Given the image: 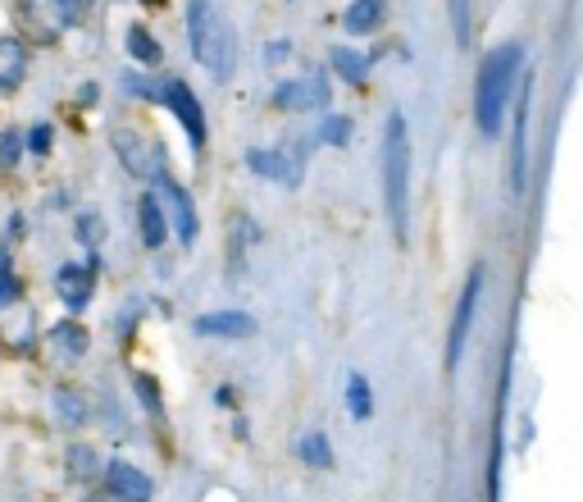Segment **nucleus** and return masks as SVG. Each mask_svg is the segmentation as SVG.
Returning a JSON list of instances; mask_svg holds the SVG:
<instances>
[{"label":"nucleus","mask_w":583,"mask_h":502,"mask_svg":"<svg viewBox=\"0 0 583 502\" xmlns=\"http://www.w3.org/2000/svg\"><path fill=\"white\" fill-rule=\"evenodd\" d=\"M50 138H56V129H50V123H37V129L23 133V146H28L33 156H46V151H50Z\"/></svg>","instance_id":"obj_30"},{"label":"nucleus","mask_w":583,"mask_h":502,"mask_svg":"<svg viewBox=\"0 0 583 502\" xmlns=\"http://www.w3.org/2000/svg\"><path fill=\"white\" fill-rule=\"evenodd\" d=\"M19 297H23V279H19L14 265H10V251H0V311L19 307Z\"/></svg>","instance_id":"obj_25"},{"label":"nucleus","mask_w":583,"mask_h":502,"mask_svg":"<svg viewBox=\"0 0 583 502\" xmlns=\"http://www.w3.org/2000/svg\"><path fill=\"white\" fill-rule=\"evenodd\" d=\"M246 165L256 179H269V183H296V174L301 165L288 160L283 151H274V146H260V151H246Z\"/></svg>","instance_id":"obj_15"},{"label":"nucleus","mask_w":583,"mask_h":502,"mask_svg":"<svg viewBox=\"0 0 583 502\" xmlns=\"http://www.w3.org/2000/svg\"><path fill=\"white\" fill-rule=\"evenodd\" d=\"M56 297L64 301V307L78 315V311H87L92 307V297H96V256H92V265H73V261H64L60 270H56Z\"/></svg>","instance_id":"obj_8"},{"label":"nucleus","mask_w":583,"mask_h":502,"mask_svg":"<svg viewBox=\"0 0 583 502\" xmlns=\"http://www.w3.org/2000/svg\"><path fill=\"white\" fill-rule=\"evenodd\" d=\"M160 100L169 106V115L183 123L187 142H192L196 151L206 146V115H201V100H196V92H192L187 83H179V79H169V83L160 87Z\"/></svg>","instance_id":"obj_6"},{"label":"nucleus","mask_w":583,"mask_h":502,"mask_svg":"<svg viewBox=\"0 0 583 502\" xmlns=\"http://www.w3.org/2000/svg\"><path fill=\"white\" fill-rule=\"evenodd\" d=\"M478 297H484V270L470 274V284L456 301V315H451V334H447V370L461 366V351H465V338H470V324H474V311H478Z\"/></svg>","instance_id":"obj_7"},{"label":"nucleus","mask_w":583,"mask_h":502,"mask_svg":"<svg viewBox=\"0 0 583 502\" xmlns=\"http://www.w3.org/2000/svg\"><path fill=\"white\" fill-rule=\"evenodd\" d=\"M347 407H351V420H365L374 411V397H369L365 374H351V380H347Z\"/></svg>","instance_id":"obj_26"},{"label":"nucleus","mask_w":583,"mask_h":502,"mask_svg":"<svg viewBox=\"0 0 583 502\" xmlns=\"http://www.w3.org/2000/svg\"><path fill=\"white\" fill-rule=\"evenodd\" d=\"M451 23H456V37H470V10H465V0H451Z\"/></svg>","instance_id":"obj_32"},{"label":"nucleus","mask_w":583,"mask_h":502,"mask_svg":"<svg viewBox=\"0 0 583 502\" xmlns=\"http://www.w3.org/2000/svg\"><path fill=\"white\" fill-rule=\"evenodd\" d=\"M69 475H73L78 485H92L96 475H100V457H96L92 443H73V447H69Z\"/></svg>","instance_id":"obj_22"},{"label":"nucleus","mask_w":583,"mask_h":502,"mask_svg":"<svg viewBox=\"0 0 583 502\" xmlns=\"http://www.w3.org/2000/svg\"><path fill=\"white\" fill-rule=\"evenodd\" d=\"M328 64H333L347 83H365V73H369V60L356 56L351 46H333V50H328Z\"/></svg>","instance_id":"obj_23"},{"label":"nucleus","mask_w":583,"mask_h":502,"mask_svg":"<svg viewBox=\"0 0 583 502\" xmlns=\"http://www.w3.org/2000/svg\"><path fill=\"white\" fill-rule=\"evenodd\" d=\"M56 5H60V10H73V5H78V0H56Z\"/></svg>","instance_id":"obj_33"},{"label":"nucleus","mask_w":583,"mask_h":502,"mask_svg":"<svg viewBox=\"0 0 583 502\" xmlns=\"http://www.w3.org/2000/svg\"><path fill=\"white\" fill-rule=\"evenodd\" d=\"M520 64H524V50L515 41H506L497 50L484 56V69H478V83H474V129L484 138L501 133V119L511 110V87L520 79Z\"/></svg>","instance_id":"obj_1"},{"label":"nucleus","mask_w":583,"mask_h":502,"mask_svg":"<svg viewBox=\"0 0 583 502\" xmlns=\"http://www.w3.org/2000/svg\"><path fill=\"white\" fill-rule=\"evenodd\" d=\"M137 234H142V242H146L150 251L165 247V238H169V219H165V206H160L156 192H146V196L137 201Z\"/></svg>","instance_id":"obj_17"},{"label":"nucleus","mask_w":583,"mask_h":502,"mask_svg":"<svg viewBox=\"0 0 583 502\" xmlns=\"http://www.w3.org/2000/svg\"><path fill=\"white\" fill-rule=\"evenodd\" d=\"M137 393H142V407H146L150 416L165 411V407H160V389H156V380H150V374H137Z\"/></svg>","instance_id":"obj_31"},{"label":"nucleus","mask_w":583,"mask_h":502,"mask_svg":"<svg viewBox=\"0 0 583 502\" xmlns=\"http://www.w3.org/2000/svg\"><path fill=\"white\" fill-rule=\"evenodd\" d=\"M278 110H324L328 106V79L324 73H306V79H292L274 92Z\"/></svg>","instance_id":"obj_11"},{"label":"nucleus","mask_w":583,"mask_h":502,"mask_svg":"<svg viewBox=\"0 0 583 502\" xmlns=\"http://www.w3.org/2000/svg\"><path fill=\"white\" fill-rule=\"evenodd\" d=\"M28 83V41L5 33L0 37V92H19Z\"/></svg>","instance_id":"obj_13"},{"label":"nucleus","mask_w":583,"mask_h":502,"mask_svg":"<svg viewBox=\"0 0 583 502\" xmlns=\"http://www.w3.org/2000/svg\"><path fill=\"white\" fill-rule=\"evenodd\" d=\"M187 46L196 64H206L215 79H228L238 69V37L233 23L219 14L215 0H187Z\"/></svg>","instance_id":"obj_2"},{"label":"nucleus","mask_w":583,"mask_h":502,"mask_svg":"<svg viewBox=\"0 0 583 502\" xmlns=\"http://www.w3.org/2000/svg\"><path fill=\"white\" fill-rule=\"evenodd\" d=\"M529 96H534V79L524 73V92H520V106H515V156H511V188H515V192L524 188V169H529V142H524V129H529Z\"/></svg>","instance_id":"obj_16"},{"label":"nucleus","mask_w":583,"mask_h":502,"mask_svg":"<svg viewBox=\"0 0 583 502\" xmlns=\"http://www.w3.org/2000/svg\"><path fill=\"white\" fill-rule=\"evenodd\" d=\"M110 142H114V156L123 160V169H129L133 179H150V183H156L160 174H165V165H160V146L150 142L146 133H137V129H114Z\"/></svg>","instance_id":"obj_4"},{"label":"nucleus","mask_w":583,"mask_h":502,"mask_svg":"<svg viewBox=\"0 0 583 502\" xmlns=\"http://www.w3.org/2000/svg\"><path fill=\"white\" fill-rule=\"evenodd\" d=\"M100 475H106L110 498H119V502H150V493H156L150 475L133 462H110V466H100Z\"/></svg>","instance_id":"obj_9"},{"label":"nucleus","mask_w":583,"mask_h":502,"mask_svg":"<svg viewBox=\"0 0 583 502\" xmlns=\"http://www.w3.org/2000/svg\"><path fill=\"white\" fill-rule=\"evenodd\" d=\"M160 206H165V219H169V234H179V242H196V229H201V219H196V201L187 188H179L169 179V174H160Z\"/></svg>","instance_id":"obj_5"},{"label":"nucleus","mask_w":583,"mask_h":502,"mask_svg":"<svg viewBox=\"0 0 583 502\" xmlns=\"http://www.w3.org/2000/svg\"><path fill=\"white\" fill-rule=\"evenodd\" d=\"M5 338L19 347V351H28L33 347V311L28 307H10V315H5Z\"/></svg>","instance_id":"obj_24"},{"label":"nucleus","mask_w":583,"mask_h":502,"mask_svg":"<svg viewBox=\"0 0 583 502\" xmlns=\"http://www.w3.org/2000/svg\"><path fill=\"white\" fill-rule=\"evenodd\" d=\"M14 14H19V28L28 33V37H37V41H50V37H60V5L56 0H19L14 5Z\"/></svg>","instance_id":"obj_12"},{"label":"nucleus","mask_w":583,"mask_h":502,"mask_svg":"<svg viewBox=\"0 0 583 502\" xmlns=\"http://www.w3.org/2000/svg\"><path fill=\"white\" fill-rule=\"evenodd\" d=\"M23 151H28V146H23V133H19V129H5V133H0V169H14V165L23 160Z\"/></svg>","instance_id":"obj_28"},{"label":"nucleus","mask_w":583,"mask_h":502,"mask_svg":"<svg viewBox=\"0 0 583 502\" xmlns=\"http://www.w3.org/2000/svg\"><path fill=\"white\" fill-rule=\"evenodd\" d=\"M296 457L306 462L311 470H328V462H333V447H328V434H319V430L301 434V439H296Z\"/></svg>","instance_id":"obj_19"},{"label":"nucleus","mask_w":583,"mask_h":502,"mask_svg":"<svg viewBox=\"0 0 583 502\" xmlns=\"http://www.w3.org/2000/svg\"><path fill=\"white\" fill-rule=\"evenodd\" d=\"M123 46H129V56H133L137 64H160V56H165V50H160V41L150 37V33L142 28V23H133V28L123 33Z\"/></svg>","instance_id":"obj_21"},{"label":"nucleus","mask_w":583,"mask_h":502,"mask_svg":"<svg viewBox=\"0 0 583 502\" xmlns=\"http://www.w3.org/2000/svg\"><path fill=\"white\" fill-rule=\"evenodd\" d=\"M87 347H92V334L78 320H60L46 330V351H50V361H60V366H78L87 357Z\"/></svg>","instance_id":"obj_10"},{"label":"nucleus","mask_w":583,"mask_h":502,"mask_svg":"<svg viewBox=\"0 0 583 502\" xmlns=\"http://www.w3.org/2000/svg\"><path fill=\"white\" fill-rule=\"evenodd\" d=\"M384 206L392 219V234L405 238V211H411V138H405L401 115H388V123H384Z\"/></svg>","instance_id":"obj_3"},{"label":"nucleus","mask_w":583,"mask_h":502,"mask_svg":"<svg viewBox=\"0 0 583 502\" xmlns=\"http://www.w3.org/2000/svg\"><path fill=\"white\" fill-rule=\"evenodd\" d=\"M319 133H324V142H333V146H347V138H351V119H342V115H328Z\"/></svg>","instance_id":"obj_29"},{"label":"nucleus","mask_w":583,"mask_h":502,"mask_svg":"<svg viewBox=\"0 0 583 502\" xmlns=\"http://www.w3.org/2000/svg\"><path fill=\"white\" fill-rule=\"evenodd\" d=\"M342 23H347V33H374L378 23H384V0H356V5L342 14Z\"/></svg>","instance_id":"obj_20"},{"label":"nucleus","mask_w":583,"mask_h":502,"mask_svg":"<svg viewBox=\"0 0 583 502\" xmlns=\"http://www.w3.org/2000/svg\"><path fill=\"white\" fill-rule=\"evenodd\" d=\"M73 234H78L83 247H100V238H106V219H100V211H78V219H73Z\"/></svg>","instance_id":"obj_27"},{"label":"nucleus","mask_w":583,"mask_h":502,"mask_svg":"<svg viewBox=\"0 0 583 502\" xmlns=\"http://www.w3.org/2000/svg\"><path fill=\"white\" fill-rule=\"evenodd\" d=\"M196 334L206 338H251L256 334V320L246 311H210V315H196Z\"/></svg>","instance_id":"obj_14"},{"label":"nucleus","mask_w":583,"mask_h":502,"mask_svg":"<svg viewBox=\"0 0 583 502\" xmlns=\"http://www.w3.org/2000/svg\"><path fill=\"white\" fill-rule=\"evenodd\" d=\"M50 411H56V420L60 425H69V430H83V420H87V402H83V393H73V389H56L50 393Z\"/></svg>","instance_id":"obj_18"}]
</instances>
